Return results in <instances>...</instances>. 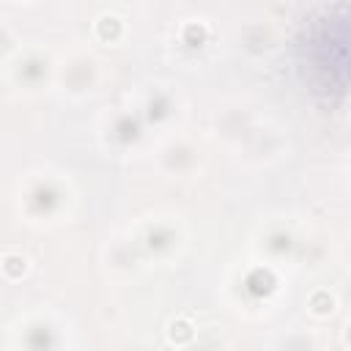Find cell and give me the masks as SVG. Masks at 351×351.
<instances>
[{
  "mask_svg": "<svg viewBox=\"0 0 351 351\" xmlns=\"http://www.w3.org/2000/svg\"><path fill=\"white\" fill-rule=\"evenodd\" d=\"M3 269H6L9 277H19V274L28 269V261H25L22 255H6V258H3Z\"/></svg>",
  "mask_w": 351,
  "mask_h": 351,
  "instance_id": "6da1fadb",
  "label": "cell"
},
{
  "mask_svg": "<svg viewBox=\"0 0 351 351\" xmlns=\"http://www.w3.org/2000/svg\"><path fill=\"white\" fill-rule=\"evenodd\" d=\"M121 25L116 17H102L99 19V33H102V39H110V36H118Z\"/></svg>",
  "mask_w": 351,
  "mask_h": 351,
  "instance_id": "7a4b0ae2",
  "label": "cell"
},
{
  "mask_svg": "<svg viewBox=\"0 0 351 351\" xmlns=\"http://www.w3.org/2000/svg\"><path fill=\"white\" fill-rule=\"evenodd\" d=\"M313 310H315L319 315L332 313V296H327V294H315V296H313Z\"/></svg>",
  "mask_w": 351,
  "mask_h": 351,
  "instance_id": "3957f363",
  "label": "cell"
},
{
  "mask_svg": "<svg viewBox=\"0 0 351 351\" xmlns=\"http://www.w3.org/2000/svg\"><path fill=\"white\" fill-rule=\"evenodd\" d=\"M170 329H173L170 335L179 332V337H173V340H190V337H192V329H190V324H187V321H173Z\"/></svg>",
  "mask_w": 351,
  "mask_h": 351,
  "instance_id": "277c9868",
  "label": "cell"
}]
</instances>
